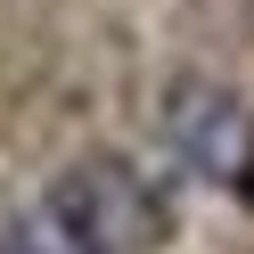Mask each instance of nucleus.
<instances>
[{"label": "nucleus", "instance_id": "1", "mask_svg": "<svg viewBox=\"0 0 254 254\" xmlns=\"http://www.w3.org/2000/svg\"><path fill=\"white\" fill-rule=\"evenodd\" d=\"M41 221L66 254H156L172 238V205L131 156H74L41 197Z\"/></svg>", "mask_w": 254, "mask_h": 254}, {"label": "nucleus", "instance_id": "2", "mask_svg": "<svg viewBox=\"0 0 254 254\" xmlns=\"http://www.w3.org/2000/svg\"><path fill=\"white\" fill-rule=\"evenodd\" d=\"M164 139H172V156H181L189 172L238 181V172H246V148H254V115L221 82H172L164 90Z\"/></svg>", "mask_w": 254, "mask_h": 254}, {"label": "nucleus", "instance_id": "3", "mask_svg": "<svg viewBox=\"0 0 254 254\" xmlns=\"http://www.w3.org/2000/svg\"><path fill=\"white\" fill-rule=\"evenodd\" d=\"M0 254H66V246L50 238V221H41V213H25V221L0 230Z\"/></svg>", "mask_w": 254, "mask_h": 254}]
</instances>
